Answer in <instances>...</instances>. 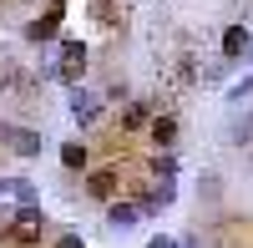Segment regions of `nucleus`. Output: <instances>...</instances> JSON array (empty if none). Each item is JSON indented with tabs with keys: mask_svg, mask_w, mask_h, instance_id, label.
Returning a JSON list of instances; mask_svg holds the SVG:
<instances>
[{
	"mask_svg": "<svg viewBox=\"0 0 253 248\" xmlns=\"http://www.w3.org/2000/svg\"><path fill=\"white\" fill-rule=\"evenodd\" d=\"M41 233H46V213H41V203H36V208H15V213H10V223L0 228V238L15 243V248H36V243H41Z\"/></svg>",
	"mask_w": 253,
	"mask_h": 248,
	"instance_id": "nucleus-1",
	"label": "nucleus"
},
{
	"mask_svg": "<svg viewBox=\"0 0 253 248\" xmlns=\"http://www.w3.org/2000/svg\"><path fill=\"white\" fill-rule=\"evenodd\" d=\"M56 81H66V86L76 91L81 86V76H86L91 66V51H86V41H71V36H61V46H56Z\"/></svg>",
	"mask_w": 253,
	"mask_h": 248,
	"instance_id": "nucleus-2",
	"label": "nucleus"
},
{
	"mask_svg": "<svg viewBox=\"0 0 253 248\" xmlns=\"http://www.w3.org/2000/svg\"><path fill=\"white\" fill-rule=\"evenodd\" d=\"M0 142L15 152V157H41V147H46V137L31 132V127H10V122H0Z\"/></svg>",
	"mask_w": 253,
	"mask_h": 248,
	"instance_id": "nucleus-3",
	"label": "nucleus"
},
{
	"mask_svg": "<svg viewBox=\"0 0 253 248\" xmlns=\"http://www.w3.org/2000/svg\"><path fill=\"white\" fill-rule=\"evenodd\" d=\"M61 15H66V0H51L46 15L26 26V41H31V46H46V41H56V36H61Z\"/></svg>",
	"mask_w": 253,
	"mask_h": 248,
	"instance_id": "nucleus-4",
	"label": "nucleus"
},
{
	"mask_svg": "<svg viewBox=\"0 0 253 248\" xmlns=\"http://www.w3.org/2000/svg\"><path fill=\"white\" fill-rule=\"evenodd\" d=\"M86 193H91L96 203H117V198H122V177H117V167H91V172H86Z\"/></svg>",
	"mask_w": 253,
	"mask_h": 248,
	"instance_id": "nucleus-5",
	"label": "nucleus"
},
{
	"mask_svg": "<svg viewBox=\"0 0 253 248\" xmlns=\"http://www.w3.org/2000/svg\"><path fill=\"white\" fill-rule=\"evenodd\" d=\"M147 142H152L157 152H172V147H177V117H172V112H157L152 127H147Z\"/></svg>",
	"mask_w": 253,
	"mask_h": 248,
	"instance_id": "nucleus-6",
	"label": "nucleus"
},
{
	"mask_svg": "<svg viewBox=\"0 0 253 248\" xmlns=\"http://www.w3.org/2000/svg\"><path fill=\"white\" fill-rule=\"evenodd\" d=\"M96 117H101V96L86 91V86H76L71 91V122H76V127H91Z\"/></svg>",
	"mask_w": 253,
	"mask_h": 248,
	"instance_id": "nucleus-7",
	"label": "nucleus"
},
{
	"mask_svg": "<svg viewBox=\"0 0 253 248\" xmlns=\"http://www.w3.org/2000/svg\"><path fill=\"white\" fill-rule=\"evenodd\" d=\"M152 117H157L152 101H126V107H122V132H147Z\"/></svg>",
	"mask_w": 253,
	"mask_h": 248,
	"instance_id": "nucleus-8",
	"label": "nucleus"
},
{
	"mask_svg": "<svg viewBox=\"0 0 253 248\" xmlns=\"http://www.w3.org/2000/svg\"><path fill=\"white\" fill-rule=\"evenodd\" d=\"M248 51H253L248 26H228V31H223V61H243Z\"/></svg>",
	"mask_w": 253,
	"mask_h": 248,
	"instance_id": "nucleus-9",
	"label": "nucleus"
},
{
	"mask_svg": "<svg viewBox=\"0 0 253 248\" xmlns=\"http://www.w3.org/2000/svg\"><path fill=\"white\" fill-rule=\"evenodd\" d=\"M107 223H112V228H132V223H142L137 198H117V203H107Z\"/></svg>",
	"mask_w": 253,
	"mask_h": 248,
	"instance_id": "nucleus-10",
	"label": "nucleus"
},
{
	"mask_svg": "<svg viewBox=\"0 0 253 248\" xmlns=\"http://www.w3.org/2000/svg\"><path fill=\"white\" fill-rule=\"evenodd\" d=\"M61 167L66 172H91V157H86V142H61Z\"/></svg>",
	"mask_w": 253,
	"mask_h": 248,
	"instance_id": "nucleus-11",
	"label": "nucleus"
},
{
	"mask_svg": "<svg viewBox=\"0 0 253 248\" xmlns=\"http://www.w3.org/2000/svg\"><path fill=\"white\" fill-rule=\"evenodd\" d=\"M152 177H157V182H172V177H177V157H172V152H157Z\"/></svg>",
	"mask_w": 253,
	"mask_h": 248,
	"instance_id": "nucleus-12",
	"label": "nucleus"
},
{
	"mask_svg": "<svg viewBox=\"0 0 253 248\" xmlns=\"http://www.w3.org/2000/svg\"><path fill=\"white\" fill-rule=\"evenodd\" d=\"M15 198H20V208H36V182L31 177H15V188H10Z\"/></svg>",
	"mask_w": 253,
	"mask_h": 248,
	"instance_id": "nucleus-13",
	"label": "nucleus"
},
{
	"mask_svg": "<svg viewBox=\"0 0 253 248\" xmlns=\"http://www.w3.org/2000/svg\"><path fill=\"white\" fill-rule=\"evenodd\" d=\"M117 10H122V0H96V20H101V26H117V20H122Z\"/></svg>",
	"mask_w": 253,
	"mask_h": 248,
	"instance_id": "nucleus-14",
	"label": "nucleus"
},
{
	"mask_svg": "<svg viewBox=\"0 0 253 248\" xmlns=\"http://www.w3.org/2000/svg\"><path fill=\"white\" fill-rule=\"evenodd\" d=\"M233 142H238V147H248V142H253V117L233 122Z\"/></svg>",
	"mask_w": 253,
	"mask_h": 248,
	"instance_id": "nucleus-15",
	"label": "nucleus"
},
{
	"mask_svg": "<svg viewBox=\"0 0 253 248\" xmlns=\"http://www.w3.org/2000/svg\"><path fill=\"white\" fill-rule=\"evenodd\" d=\"M51 248H86V238H81V233H61Z\"/></svg>",
	"mask_w": 253,
	"mask_h": 248,
	"instance_id": "nucleus-16",
	"label": "nucleus"
},
{
	"mask_svg": "<svg viewBox=\"0 0 253 248\" xmlns=\"http://www.w3.org/2000/svg\"><path fill=\"white\" fill-rule=\"evenodd\" d=\"M228 96H233V101H243V96H253V76H243V81H238V86L228 91Z\"/></svg>",
	"mask_w": 253,
	"mask_h": 248,
	"instance_id": "nucleus-17",
	"label": "nucleus"
},
{
	"mask_svg": "<svg viewBox=\"0 0 253 248\" xmlns=\"http://www.w3.org/2000/svg\"><path fill=\"white\" fill-rule=\"evenodd\" d=\"M147 248H182V243H172L167 233H157V238H147Z\"/></svg>",
	"mask_w": 253,
	"mask_h": 248,
	"instance_id": "nucleus-18",
	"label": "nucleus"
},
{
	"mask_svg": "<svg viewBox=\"0 0 253 248\" xmlns=\"http://www.w3.org/2000/svg\"><path fill=\"white\" fill-rule=\"evenodd\" d=\"M10 188H15V182H10V177H0V193H10Z\"/></svg>",
	"mask_w": 253,
	"mask_h": 248,
	"instance_id": "nucleus-19",
	"label": "nucleus"
},
{
	"mask_svg": "<svg viewBox=\"0 0 253 248\" xmlns=\"http://www.w3.org/2000/svg\"><path fill=\"white\" fill-rule=\"evenodd\" d=\"M182 248H198V243H193V238H182Z\"/></svg>",
	"mask_w": 253,
	"mask_h": 248,
	"instance_id": "nucleus-20",
	"label": "nucleus"
}]
</instances>
